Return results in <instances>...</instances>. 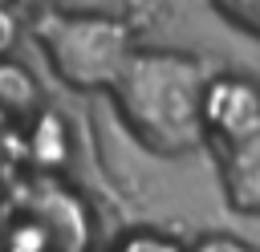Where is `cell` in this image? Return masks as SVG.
<instances>
[{"label": "cell", "instance_id": "3957f363", "mask_svg": "<svg viewBox=\"0 0 260 252\" xmlns=\"http://www.w3.org/2000/svg\"><path fill=\"white\" fill-rule=\"evenodd\" d=\"M199 122L203 138L219 150L240 146L260 130V81L236 69H211L199 102Z\"/></svg>", "mask_w": 260, "mask_h": 252}, {"label": "cell", "instance_id": "ba28073f", "mask_svg": "<svg viewBox=\"0 0 260 252\" xmlns=\"http://www.w3.org/2000/svg\"><path fill=\"white\" fill-rule=\"evenodd\" d=\"M219 12L260 37V0H219Z\"/></svg>", "mask_w": 260, "mask_h": 252}, {"label": "cell", "instance_id": "7a4b0ae2", "mask_svg": "<svg viewBox=\"0 0 260 252\" xmlns=\"http://www.w3.org/2000/svg\"><path fill=\"white\" fill-rule=\"evenodd\" d=\"M28 33L37 37L49 69L81 93H114L118 77L138 53L134 24L110 8H28Z\"/></svg>", "mask_w": 260, "mask_h": 252}, {"label": "cell", "instance_id": "52a82bcc", "mask_svg": "<svg viewBox=\"0 0 260 252\" xmlns=\"http://www.w3.org/2000/svg\"><path fill=\"white\" fill-rule=\"evenodd\" d=\"M16 41H20V12L12 4H0V65L16 53Z\"/></svg>", "mask_w": 260, "mask_h": 252}, {"label": "cell", "instance_id": "5b68a950", "mask_svg": "<svg viewBox=\"0 0 260 252\" xmlns=\"http://www.w3.org/2000/svg\"><path fill=\"white\" fill-rule=\"evenodd\" d=\"M32 98H37L32 77H28L20 65L4 61V65H0V106H8V110H24V106H32Z\"/></svg>", "mask_w": 260, "mask_h": 252}, {"label": "cell", "instance_id": "277c9868", "mask_svg": "<svg viewBox=\"0 0 260 252\" xmlns=\"http://www.w3.org/2000/svg\"><path fill=\"white\" fill-rule=\"evenodd\" d=\"M219 183L240 215H260V130L240 146L219 150Z\"/></svg>", "mask_w": 260, "mask_h": 252}, {"label": "cell", "instance_id": "6da1fadb", "mask_svg": "<svg viewBox=\"0 0 260 252\" xmlns=\"http://www.w3.org/2000/svg\"><path fill=\"white\" fill-rule=\"evenodd\" d=\"M211 69L179 49H138L114 85V106L134 138L162 159L199 150L203 122L199 102Z\"/></svg>", "mask_w": 260, "mask_h": 252}, {"label": "cell", "instance_id": "9c48e42d", "mask_svg": "<svg viewBox=\"0 0 260 252\" xmlns=\"http://www.w3.org/2000/svg\"><path fill=\"white\" fill-rule=\"evenodd\" d=\"M191 252H256V248H248V244H240V240H232V236H207V240H199Z\"/></svg>", "mask_w": 260, "mask_h": 252}, {"label": "cell", "instance_id": "8992f818", "mask_svg": "<svg viewBox=\"0 0 260 252\" xmlns=\"http://www.w3.org/2000/svg\"><path fill=\"white\" fill-rule=\"evenodd\" d=\"M114 252H187L175 236H167V232H150V228H138V232H126L118 244H114Z\"/></svg>", "mask_w": 260, "mask_h": 252}]
</instances>
